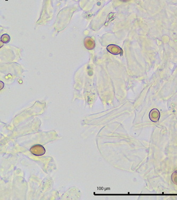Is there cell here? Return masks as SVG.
<instances>
[{
	"mask_svg": "<svg viewBox=\"0 0 177 200\" xmlns=\"http://www.w3.org/2000/svg\"><path fill=\"white\" fill-rule=\"evenodd\" d=\"M84 43L85 48L89 50L93 49L95 47V41L91 37H86L84 39Z\"/></svg>",
	"mask_w": 177,
	"mask_h": 200,
	"instance_id": "277c9868",
	"label": "cell"
},
{
	"mask_svg": "<svg viewBox=\"0 0 177 200\" xmlns=\"http://www.w3.org/2000/svg\"><path fill=\"white\" fill-rule=\"evenodd\" d=\"M30 151L33 155L36 156L43 155L45 153L44 147L39 144L35 145L32 146L30 149Z\"/></svg>",
	"mask_w": 177,
	"mask_h": 200,
	"instance_id": "6da1fadb",
	"label": "cell"
},
{
	"mask_svg": "<svg viewBox=\"0 0 177 200\" xmlns=\"http://www.w3.org/2000/svg\"><path fill=\"white\" fill-rule=\"evenodd\" d=\"M120 1H123V2H127V1H129V0H120Z\"/></svg>",
	"mask_w": 177,
	"mask_h": 200,
	"instance_id": "52a82bcc",
	"label": "cell"
},
{
	"mask_svg": "<svg viewBox=\"0 0 177 200\" xmlns=\"http://www.w3.org/2000/svg\"><path fill=\"white\" fill-rule=\"evenodd\" d=\"M149 117H150V121L154 122H157L160 119V112L157 109H153L152 110H151L150 112Z\"/></svg>",
	"mask_w": 177,
	"mask_h": 200,
	"instance_id": "3957f363",
	"label": "cell"
},
{
	"mask_svg": "<svg viewBox=\"0 0 177 200\" xmlns=\"http://www.w3.org/2000/svg\"><path fill=\"white\" fill-rule=\"evenodd\" d=\"M10 41V37L9 35L5 34L1 36V41L4 43H7L8 42H9Z\"/></svg>",
	"mask_w": 177,
	"mask_h": 200,
	"instance_id": "5b68a950",
	"label": "cell"
},
{
	"mask_svg": "<svg viewBox=\"0 0 177 200\" xmlns=\"http://www.w3.org/2000/svg\"><path fill=\"white\" fill-rule=\"evenodd\" d=\"M171 179H172V182L175 184L176 185H177V172L176 171L174 173H173L171 175Z\"/></svg>",
	"mask_w": 177,
	"mask_h": 200,
	"instance_id": "8992f818",
	"label": "cell"
},
{
	"mask_svg": "<svg viewBox=\"0 0 177 200\" xmlns=\"http://www.w3.org/2000/svg\"><path fill=\"white\" fill-rule=\"evenodd\" d=\"M107 50L108 52L113 54H122L123 53L122 50L120 47L116 45H109L107 47Z\"/></svg>",
	"mask_w": 177,
	"mask_h": 200,
	"instance_id": "7a4b0ae2",
	"label": "cell"
}]
</instances>
